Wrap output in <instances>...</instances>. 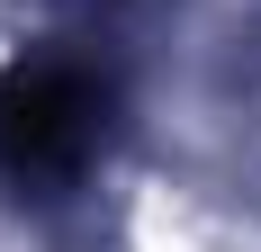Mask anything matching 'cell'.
Segmentation results:
<instances>
[{"label":"cell","mask_w":261,"mask_h":252,"mask_svg":"<svg viewBox=\"0 0 261 252\" xmlns=\"http://www.w3.org/2000/svg\"><path fill=\"white\" fill-rule=\"evenodd\" d=\"M99 135V90L81 72H27L0 90V162L18 180H54L72 171Z\"/></svg>","instance_id":"6da1fadb"}]
</instances>
